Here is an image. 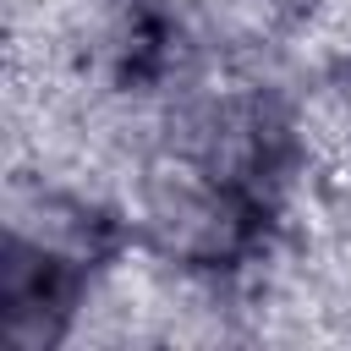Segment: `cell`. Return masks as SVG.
I'll return each instance as SVG.
<instances>
[{
  "label": "cell",
  "mask_w": 351,
  "mask_h": 351,
  "mask_svg": "<svg viewBox=\"0 0 351 351\" xmlns=\"http://www.w3.org/2000/svg\"><path fill=\"white\" fill-rule=\"evenodd\" d=\"M148 225L181 258H225L241 236L225 181L203 165H165L148 176Z\"/></svg>",
  "instance_id": "6da1fadb"
}]
</instances>
